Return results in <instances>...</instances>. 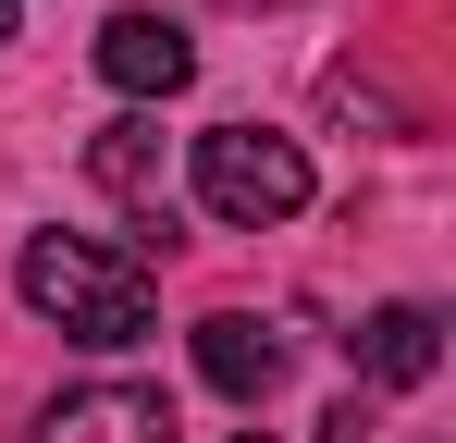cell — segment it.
Here are the masks:
<instances>
[{"mask_svg":"<svg viewBox=\"0 0 456 443\" xmlns=\"http://www.w3.org/2000/svg\"><path fill=\"white\" fill-rule=\"evenodd\" d=\"M12 295L50 320V333H75V345H136L160 320L149 271L124 259V246H86V234H25V259H12Z\"/></svg>","mask_w":456,"mask_h":443,"instance_id":"6da1fadb","label":"cell"},{"mask_svg":"<svg viewBox=\"0 0 456 443\" xmlns=\"http://www.w3.org/2000/svg\"><path fill=\"white\" fill-rule=\"evenodd\" d=\"M234 12H284V0H234Z\"/></svg>","mask_w":456,"mask_h":443,"instance_id":"ba28073f","label":"cell"},{"mask_svg":"<svg viewBox=\"0 0 456 443\" xmlns=\"http://www.w3.org/2000/svg\"><path fill=\"white\" fill-rule=\"evenodd\" d=\"M99 74H111L124 99H173V86L198 74V37H185L173 12H111V25H99Z\"/></svg>","mask_w":456,"mask_h":443,"instance_id":"3957f363","label":"cell"},{"mask_svg":"<svg viewBox=\"0 0 456 443\" xmlns=\"http://www.w3.org/2000/svg\"><path fill=\"white\" fill-rule=\"evenodd\" d=\"M86 173H99L124 210H160V124H149V111L99 124V136H86Z\"/></svg>","mask_w":456,"mask_h":443,"instance_id":"52a82bcc","label":"cell"},{"mask_svg":"<svg viewBox=\"0 0 456 443\" xmlns=\"http://www.w3.org/2000/svg\"><path fill=\"white\" fill-rule=\"evenodd\" d=\"M198 210L234 222V234H272V222L308 210V160L297 136H259V124H210L198 136Z\"/></svg>","mask_w":456,"mask_h":443,"instance_id":"7a4b0ae2","label":"cell"},{"mask_svg":"<svg viewBox=\"0 0 456 443\" xmlns=\"http://www.w3.org/2000/svg\"><path fill=\"white\" fill-rule=\"evenodd\" d=\"M234 443H259V431H234Z\"/></svg>","mask_w":456,"mask_h":443,"instance_id":"30bf717a","label":"cell"},{"mask_svg":"<svg viewBox=\"0 0 456 443\" xmlns=\"http://www.w3.org/2000/svg\"><path fill=\"white\" fill-rule=\"evenodd\" d=\"M160 431H173V407H160L149 382H75L37 419V443H160Z\"/></svg>","mask_w":456,"mask_h":443,"instance_id":"277c9868","label":"cell"},{"mask_svg":"<svg viewBox=\"0 0 456 443\" xmlns=\"http://www.w3.org/2000/svg\"><path fill=\"white\" fill-rule=\"evenodd\" d=\"M198 382L234 394V407H259V394L284 382V333L247 320V308H210V320H198Z\"/></svg>","mask_w":456,"mask_h":443,"instance_id":"5b68a950","label":"cell"},{"mask_svg":"<svg viewBox=\"0 0 456 443\" xmlns=\"http://www.w3.org/2000/svg\"><path fill=\"white\" fill-rule=\"evenodd\" d=\"M0 37H12V0H0Z\"/></svg>","mask_w":456,"mask_h":443,"instance_id":"9c48e42d","label":"cell"},{"mask_svg":"<svg viewBox=\"0 0 456 443\" xmlns=\"http://www.w3.org/2000/svg\"><path fill=\"white\" fill-rule=\"evenodd\" d=\"M358 369L395 382V394H407V382H432V369H444V320H432V308H407V295L370 308V320H358Z\"/></svg>","mask_w":456,"mask_h":443,"instance_id":"8992f818","label":"cell"}]
</instances>
